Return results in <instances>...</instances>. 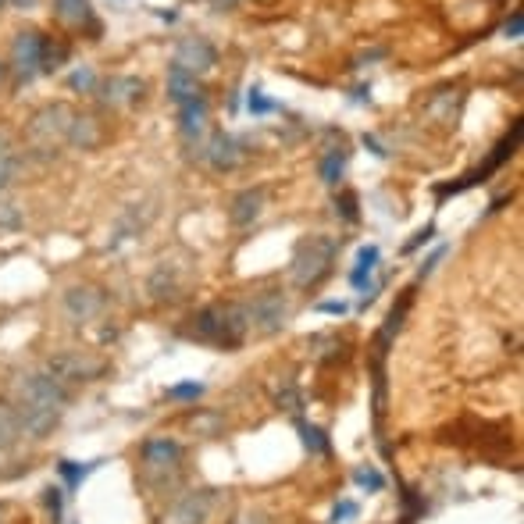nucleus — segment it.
Wrapping results in <instances>:
<instances>
[{"mask_svg":"<svg viewBox=\"0 0 524 524\" xmlns=\"http://www.w3.org/2000/svg\"><path fill=\"white\" fill-rule=\"evenodd\" d=\"M336 214H343V222H357V218H361V214H357V197H353V193H339L336 197Z\"/></svg>","mask_w":524,"mask_h":524,"instance_id":"nucleus-32","label":"nucleus"},{"mask_svg":"<svg viewBox=\"0 0 524 524\" xmlns=\"http://www.w3.org/2000/svg\"><path fill=\"white\" fill-rule=\"evenodd\" d=\"M207 4H211L214 11H229V8H236L239 0H207Z\"/></svg>","mask_w":524,"mask_h":524,"instance_id":"nucleus-42","label":"nucleus"},{"mask_svg":"<svg viewBox=\"0 0 524 524\" xmlns=\"http://www.w3.org/2000/svg\"><path fill=\"white\" fill-rule=\"evenodd\" d=\"M211 510H214V492L211 489H197V492H186L182 500H175L168 507L161 524H207L211 521Z\"/></svg>","mask_w":524,"mask_h":524,"instance_id":"nucleus-9","label":"nucleus"},{"mask_svg":"<svg viewBox=\"0 0 524 524\" xmlns=\"http://www.w3.org/2000/svg\"><path fill=\"white\" fill-rule=\"evenodd\" d=\"M425 514V503L421 500H414V492H403V524H414L418 517Z\"/></svg>","mask_w":524,"mask_h":524,"instance_id":"nucleus-33","label":"nucleus"},{"mask_svg":"<svg viewBox=\"0 0 524 524\" xmlns=\"http://www.w3.org/2000/svg\"><path fill=\"white\" fill-rule=\"evenodd\" d=\"M68 403H72V389L61 385L50 371H29L15 382L18 421H22V435L29 439H43L54 432Z\"/></svg>","mask_w":524,"mask_h":524,"instance_id":"nucleus-1","label":"nucleus"},{"mask_svg":"<svg viewBox=\"0 0 524 524\" xmlns=\"http://www.w3.org/2000/svg\"><path fill=\"white\" fill-rule=\"evenodd\" d=\"M353 482L357 485H364V489H371V492H382L385 489V478H382V471H375V467H357L353 471Z\"/></svg>","mask_w":524,"mask_h":524,"instance_id":"nucleus-29","label":"nucleus"},{"mask_svg":"<svg viewBox=\"0 0 524 524\" xmlns=\"http://www.w3.org/2000/svg\"><path fill=\"white\" fill-rule=\"evenodd\" d=\"M143 464L150 471H175L182 464V446L175 439H150L143 446Z\"/></svg>","mask_w":524,"mask_h":524,"instance_id":"nucleus-17","label":"nucleus"},{"mask_svg":"<svg viewBox=\"0 0 524 524\" xmlns=\"http://www.w3.org/2000/svg\"><path fill=\"white\" fill-rule=\"evenodd\" d=\"M0 4H4V0H0Z\"/></svg>","mask_w":524,"mask_h":524,"instance_id":"nucleus-45","label":"nucleus"},{"mask_svg":"<svg viewBox=\"0 0 524 524\" xmlns=\"http://www.w3.org/2000/svg\"><path fill=\"white\" fill-rule=\"evenodd\" d=\"M460 100H464V93H460V90L439 93V97H435L432 104H428V115H432L435 122L453 125V122H457V115H460Z\"/></svg>","mask_w":524,"mask_h":524,"instance_id":"nucleus-21","label":"nucleus"},{"mask_svg":"<svg viewBox=\"0 0 524 524\" xmlns=\"http://www.w3.org/2000/svg\"><path fill=\"white\" fill-rule=\"evenodd\" d=\"M339 257V239L325 236V232H314V236H303L293 250V261H289V282L296 289H314L332 275V264Z\"/></svg>","mask_w":524,"mask_h":524,"instance_id":"nucleus-3","label":"nucleus"},{"mask_svg":"<svg viewBox=\"0 0 524 524\" xmlns=\"http://www.w3.org/2000/svg\"><path fill=\"white\" fill-rule=\"evenodd\" d=\"M97 86H100V79L90 65H79L72 75H68V90L72 93H97Z\"/></svg>","mask_w":524,"mask_h":524,"instance_id":"nucleus-26","label":"nucleus"},{"mask_svg":"<svg viewBox=\"0 0 524 524\" xmlns=\"http://www.w3.org/2000/svg\"><path fill=\"white\" fill-rule=\"evenodd\" d=\"M4 4H11V8H18V11H33L40 0H4Z\"/></svg>","mask_w":524,"mask_h":524,"instance_id":"nucleus-41","label":"nucleus"},{"mask_svg":"<svg viewBox=\"0 0 524 524\" xmlns=\"http://www.w3.org/2000/svg\"><path fill=\"white\" fill-rule=\"evenodd\" d=\"M246 107H250V115H257V118L275 111V104H271V100L264 97V90H257V86L250 90V97H246Z\"/></svg>","mask_w":524,"mask_h":524,"instance_id":"nucleus-31","label":"nucleus"},{"mask_svg":"<svg viewBox=\"0 0 524 524\" xmlns=\"http://www.w3.org/2000/svg\"><path fill=\"white\" fill-rule=\"evenodd\" d=\"M8 517H11V507L8 503H0V524H8Z\"/></svg>","mask_w":524,"mask_h":524,"instance_id":"nucleus-43","label":"nucleus"},{"mask_svg":"<svg viewBox=\"0 0 524 524\" xmlns=\"http://www.w3.org/2000/svg\"><path fill=\"white\" fill-rule=\"evenodd\" d=\"M179 122H182V136L186 140H200L207 132V100L193 97L179 107Z\"/></svg>","mask_w":524,"mask_h":524,"instance_id":"nucleus-19","label":"nucleus"},{"mask_svg":"<svg viewBox=\"0 0 524 524\" xmlns=\"http://www.w3.org/2000/svg\"><path fill=\"white\" fill-rule=\"evenodd\" d=\"M147 293L154 303H175L182 293V282H179V271H175V264L161 261L154 271H150L147 279Z\"/></svg>","mask_w":524,"mask_h":524,"instance_id":"nucleus-15","label":"nucleus"},{"mask_svg":"<svg viewBox=\"0 0 524 524\" xmlns=\"http://www.w3.org/2000/svg\"><path fill=\"white\" fill-rule=\"evenodd\" d=\"M246 307V321H250V332H261V336H275L282 332L289 321V296L282 289H261Z\"/></svg>","mask_w":524,"mask_h":524,"instance_id":"nucleus-7","label":"nucleus"},{"mask_svg":"<svg viewBox=\"0 0 524 524\" xmlns=\"http://www.w3.org/2000/svg\"><path fill=\"white\" fill-rule=\"evenodd\" d=\"M275 403H279L282 410H289V414H300V407H303L300 389H296L293 382H282V389L275 393Z\"/></svg>","mask_w":524,"mask_h":524,"instance_id":"nucleus-28","label":"nucleus"},{"mask_svg":"<svg viewBox=\"0 0 524 524\" xmlns=\"http://www.w3.org/2000/svg\"><path fill=\"white\" fill-rule=\"evenodd\" d=\"M204 396V385L200 382H182L168 389V400H200Z\"/></svg>","mask_w":524,"mask_h":524,"instance_id":"nucleus-30","label":"nucleus"},{"mask_svg":"<svg viewBox=\"0 0 524 524\" xmlns=\"http://www.w3.org/2000/svg\"><path fill=\"white\" fill-rule=\"evenodd\" d=\"M264 204H268V193H264L261 186L243 189V193H236V197H232V204H229V222L236 225V229L254 225L257 218L264 214Z\"/></svg>","mask_w":524,"mask_h":524,"instance_id":"nucleus-13","label":"nucleus"},{"mask_svg":"<svg viewBox=\"0 0 524 524\" xmlns=\"http://www.w3.org/2000/svg\"><path fill=\"white\" fill-rule=\"evenodd\" d=\"M300 435H303V446L314 453V457H328V450H332V443H328V435L321 432L318 425H307V421H300Z\"/></svg>","mask_w":524,"mask_h":524,"instance_id":"nucleus-25","label":"nucleus"},{"mask_svg":"<svg viewBox=\"0 0 524 524\" xmlns=\"http://www.w3.org/2000/svg\"><path fill=\"white\" fill-rule=\"evenodd\" d=\"M43 371H50L61 385H86L104 375L107 361L90 350H58L54 357H47V368Z\"/></svg>","mask_w":524,"mask_h":524,"instance_id":"nucleus-6","label":"nucleus"},{"mask_svg":"<svg viewBox=\"0 0 524 524\" xmlns=\"http://www.w3.org/2000/svg\"><path fill=\"white\" fill-rule=\"evenodd\" d=\"M4 75H8V65L0 61V90H4Z\"/></svg>","mask_w":524,"mask_h":524,"instance_id":"nucleus-44","label":"nucleus"},{"mask_svg":"<svg viewBox=\"0 0 524 524\" xmlns=\"http://www.w3.org/2000/svg\"><path fill=\"white\" fill-rule=\"evenodd\" d=\"M175 65H182L186 72H193L200 79V75L218 68V50H214V43L204 40V36H186V40L175 47Z\"/></svg>","mask_w":524,"mask_h":524,"instance_id":"nucleus-10","label":"nucleus"},{"mask_svg":"<svg viewBox=\"0 0 524 524\" xmlns=\"http://www.w3.org/2000/svg\"><path fill=\"white\" fill-rule=\"evenodd\" d=\"M375 268H378V246H361V254H357V268H353L350 282L357 289H364V282L375 275Z\"/></svg>","mask_w":524,"mask_h":524,"instance_id":"nucleus-24","label":"nucleus"},{"mask_svg":"<svg viewBox=\"0 0 524 524\" xmlns=\"http://www.w3.org/2000/svg\"><path fill=\"white\" fill-rule=\"evenodd\" d=\"M61 307H65L68 321L75 325H90L93 318H100L107 307V293L97 286H68L61 296Z\"/></svg>","mask_w":524,"mask_h":524,"instance_id":"nucleus-8","label":"nucleus"},{"mask_svg":"<svg viewBox=\"0 0 524 524\" xmlns=\"http://www.w3.org/2000/svg\"><path fill=\"white\" fill-rule=\"evenodd\" d=\"M246 332H250V321H246L243 303H211L204 311H197L189 336L197 343L218 346V350H236L243 346Z\"/></svg>","mask_w":524,"mask_h":524,"instance_id":"nucleus-2","label":"nucleus"},{"mask_svg":"<svg viewBox=\"0 0 524 524\" xmlns=\"http://www.w3.org/2000/svg\"><path fill=\"white\" fill-rule=\"evenodd\" d=\"M65 143H68V147H75V150H97L100 143H104V129H100V122L93 115H82V111H75L72 125H68Z\"/></svg>","mask_w":524,"mask_h":524,"instance_id":"nucleus-16","label":"nucleus"},{"mask_svg":"<svg viewBox=\"0 0 524 524\" xmlns=\"http://www.w3.org/2000/svg\"><path fill=\"white\" fill-rule=\"evenodd\" d=\"M43 503H47L50 517H54V524H58V521H61V510H65V500H61V489L47 485V489H43Z\"/></svg>","mask_w":524,"mask_h":524,"instance_id":"nucleus-34","label":"nucleus"},{"mask_svg":"<svg viewBox=\"0 0 524 524\" xmlns=\"http://www.w3.org/2000/svg\"><path fill=\"white\" fill-rule=\"evenodd\" d=\"M18 222H22V214L15 211V204H0V225H4V229H15Z\"/></svg>","mask_w":524,"mask_h":524,"instance_id":"nucleus-37","label":"nucleus"},{"mask_svg":"<svg viewBox=\"0 0 524 524\" xmlns=\"http://www.w3.org/2000/svg\"><path fill=\"white\" fill-rule=\"evenodd\" d=\"M97 464H100V460H93V464H82V467L75 464V460H61L58 471H61V478L68 482V489H79V482H82L86 475H90V471H93Z\"/></svg>","mask_w":524,"mask_h":524,"instance_id":"nucleus-27","label":"nucleus"},{"mask_svg":"<svg viewBox=\"0 0 524 524\" xmlns=\"http://www.w3.org/2000/svg\"><path fill=\"white\" fill-rule=\"evenodd\" d=\"M72 107L68 104H43L40 111H36L33 118H29V125H25V140H29V150H33L36 157H54L58 154V147L65 143L68 136V125H72Z\"/></svg>","mask_w":524,"mask_h":524,"instance_id":"nucleus-4","label":"nucleus"},{"mask_svg":"<svg viewBox=\"0 0 524 524\" xmlns=\"http://www.w3.org/2000/svg\"><path fill=\"white\" fill-rule=\"evenodd\" d=\"M432 239H435V225H428V229H421V232H418V236L410 239V243H407V250H418V246L432 243Z\"/></svg>","mask_w":524,"mask_h":524,"instance_id":"nucleus-39","label":"nucleus"},{"mask_svg":"<svg viewBox=\"0 0 524 524\" xmlns=\"http://www.w3.org/2000/svg\"><path fill=\"white\" fill-rule=\"evenodd\" d=\"M521 29H524V18L521 11H514V15L507 18V25H503V36H507V40H521Z\"/></svg>","mask_w":524,"mask_h":524,"instance_id":"nucleus-35","label":"nucleus"},{"mask_svg":"<svg viewBox=\"0 0 524 524\" xmlns=\"http://www.w3.org/2000/svg\"><path fill=\"white\" fill-rule=\"evenodd\" d=\"M47 43L50 36H43L40 29L15 33V40H11V72H15L18 86L33 82L36 75H47Z\"/></svg>","mask_w":524,"mask_h":524,"instance_id":"nucleus-5","label":"nucleus"},{"mask_svg":"<svg viewBox=\"0 0 524 524\" xmlns=\"http://www.w3.org/2000/svg\"><path fill=\"white\" fill-rule=\"evenodd\" d=\"M350 517H357V503H353V500H343L336 510H332V521H336V524L350 521Z\"/></svg>","mask_w":524,"mask_h":524,"instance_id":"nucleus-36","label":"nucleus"},{"mask_svg":"<svg viewBox=\"0 0 524 524\" xmlns=\"http://www.w3.org/2000/svg\"><path fill=\"white\" fill-rule=\"evenodd\" d=\"M193 97H204V90H200V79L172 61V68H168V100H172L175 107H182L186 100H193Z\"/></svg>","mask_w":524,"mask_h":524,"instance_id":"nucleus-18","label":"nucleus"},{"mask_svg":"<svg viewBox=\"0 0 524 524\" xmlns=\"http://www.w3.org/2000/svg\"><path fill=\"white\" fill-rule=\"evenodd\" d=\"M54 18L68 29H90L100 33L97 11H93V0H54Z\"/></svg>","mask_w":524,"mask_h":524,"instance_id":"nucleus-14","label":"nucleus"},{"mask_svg":"<svg viewBox=\"0 0 524 524\" xmlns=\"http://www.w3.org/2000/svg\"><path fill=\"white\" fill-rule=\"evenodd\" d=\"M318 311L321 314H346V303L343 300H325V303H318Z\"/></svg>","mask_w":524,"mask_h":524,"instance_id":"nucleus-40","label":"nucleus"},{"mask_svg":"<svg viewBox=\"0 0 524 524\" xmlns=\"http://www.w3.org/2000/svg\"><path fill=\"white\" fill-rule=\"evenodd\" d=\"M229 524H271L268 514H261V510H246V514H236Z\"/></svg>","mask_w":524,"mask_h":524,"instance_id":"nucleus-38","label":"nucleus"},{"mask_svg":"<svg viewBox=\"0 0 524 524\" xmlns=\"http://www.w3.org/2000/svg\"><path fill=\"white\" fill-rule=\"evenodd\" d=\"M200 157L211 164L214 172H232V168L243 161V154H239V140L236 136H229V132H211L204 150H200Z\"/></svg>","mask_w":524,"mask_h":524,"instance_id":"nucleus-12","label":"nucleus"},{"mask_svg":"<svg viewBox=\"0 0 524 524\" xmlns=\"http://www.w3.org/2000/svg\"><path fill=\"white\" fill-rule=\"evenodd\" d=\"M318 168H321V182H325V186H339V179H343V168H346V154H343V150H336V147H328Z\"/></svg>","mask_w":524,"mask_h":524,"instance_id":"nucleus-23","label":"nucleus"},{"mask_svg":"<svg viewBox=\"0 0 524 524\" xmlns=\"http://www.w3.org/2000/svg\"><path fill=\"white\" fill-rule=\"evenodd\" d=\"M22 435V421H18V407L15 400H0V453L15 450Z\"/></svg>","mask_w":524,"mask_h":524,"instance_id":"nucleus-20","label":"nucleus"},{"mask_svg":"<svg viewBox=\"0 0 524 524\" xmlns=\"http://www.w3.org/2000/svg\"><path fill=\"white\" fill-rule=\"evenodd\" d=\"M18 164H22V157H18V150H15V143L0 132V189H8L11 182H15V175H18Z\"/></svg>","mask_w":524,"mask_h":524,"instance_id":"nucleus-22","label":"nucleus"},{"mask_svg":"<svg viewBox=\"0 0 524 524\" xmlns=\"http://www.w3.org/2000/svg\"><path fill=\"white\" fill-rule=\"evenodd\" d=\"M143 93H147V82L140 75H111V79L97 86V97L104 107H132L140 104Z\"/></svg>","mask_w":524,"mask_h":524,"instance_id":"nucleus-11","label":"nucleus"}]
</instances>
